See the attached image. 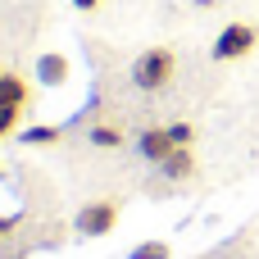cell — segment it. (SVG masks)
<instances>
[{"label":"cell","mask_w":259,"mask_h":259,"mask_svg":"<svg viewBox=\"0 0 259 259\" xmlns=\"http://www.w3.org/2000/svg\"><path fill=\"white\" fill-rule=\"evenodd\" d=\"M32 100V87L18 77V73H0V109L5 114H23Z\"/></svg>","instance_id":"cell-5"},{"label":"cell","mask_w":259,"mask_h":259,"mask_svg":"<svg viewBox=\"0 0 259 259\" xmlns=\"http://www.w3.org/2000/svg\"><path fill=\"white\" fill-rule=\"evenodd\" d=\"M77 237H109L118 228V200H87L73 219Z\"/></svg>","instance_id":"cell-2"},{"label":"cell","mask_w":259,"mask_h":259,"mask_svg":"<svg viewBox=\"0 0 259 259\" xmlns=\"http://www.w3.org/2000/svg\"><path fill=\"white\" fill-rule=\"evenodd\" d=\"M68 5H73V9H82V14H91V9H100L105 0H68Z\"/></svg>","instance_id":"cell-13"},{"label":"cell","mask_w":259,"mask_h":259,"mask_svg":"<svg viewBox=\"0 0 259 259\" xmlns=\"http://www.w3.org/2000/svg\"><path fill=\"white\" fill-rule=\"evenodd\" d=\"M0 73H5V68H0Z\"/></svg>","instance_id":"cell-16"},{"label":"cell","mask_w":259,"mask_h":259,"mask_svg":"<svg viewBox=\"0 0 259 259\" xmlns=\"http://www.w3.org/2000/svg\"><path fill=\"white\" fill-rule=\"evenodd\" d=\"M14 223H18V219H9V214H0V237H5V232H14Z\"/></svg>","instance_id":"cell-14"},{"label":"cell","mask_w":259,"mask_h":259,"mask_svg":"<svg viewBox=\"0 0 259 259\" xmlns=\"http://www.w3.org/2000/svg\"><path fill=\"white\" fill-rule=\"evenodd\" d=\"M32 77H36L41 87H64V82H68V59H64L59 50H46V55L36 59Z\"/></svg>","instance_id":"cell-6"},{"label":"cell","mask_w":259,"mask_h":259,"mask_svg":"<svg viewBox=\"0 0 259 259\" xmlns=\"http://www.w3.org/2000/svg\"><path fill=\"white\" fill-rule=\"evenodd\" d=\"M255 46H259V32L250 27V23H228V27L214 36V59H219V64H228V59H246Z\"/></svg>","instance_id":"cell-3"},{"label":"cell","mask_w":259,"mask_h":259,"mask_svg":"<svg viewBox=\"0 0 259 259\" xmlns=\"http://www.w3.org/2000/svg\"><path fill=\"white\" fill-rule=\"evenodd\" d=\"M178 77V55L168 46H150L132 59V87L137 91H164Z\"/></svg>","instance_id":"cell-1"},{"label":"cell","mask_w":259,"mask_h":259,"mask_svg":"<svg viewBox=\"0 0 259 259\" xmlns=\"http://www.w3.org/2000/svg\"><path fill=\"white\" fill-rule=\"evenodd\" d=\"M59 127H50V123H36V127H23V146H59Z\"/></svg>","instance_id":"cell-9"},{"label":"cell","mask_w":259,"mask_h":259,"mask_svg":"<svg viewBox=\"0 0 259 259\" xmlns=\"http://www.w3.org/2000/svg\"><path fill=\"white\" fill-rule=\"evenodd\" d=\"M173 150H178V146H173L168 127H146V132H137V155H141V159H150L155 168H159Z\"/></svg>","instance_id":"cell-4"},{"label":"cell","mask_w":259,"mask_h":259,"mask_svg":"<svg viewBox=\"0 0 259 259\" xmlns=\"http://www.w3.org/2000/svg\"><path fill=\"white\" fill-rule=\"evenodd\" d=\"M87 141H91L96 150H118V146H123V132H118L114 123H91Z\"/></svg>","instance_id":"cell-8"},{"label":"cell","mask_w":259,"mask_h":259,"mask_svg":"<svg viewBox=\"0 0 259 259\" xmlns=\"http://www.w3.org/2000/svg\"><path fill=\"white\" fill-rule=\"evenodd\" d=\"M168 137H173V146H196V127L191 123H168Z\"/></svg>","instance_id":"cell-11"},{"label":"cell","mask_w":259,"mask_h":259,"mask_svg":"<svg viewBox=\"0 0 259 259\" xmlns=\"http://www.w3.org/2000/svg\"><path fill=\"white\" fill-rule=\"evenodd\" d=\"M159 173H164L168 182H187V178L196 173V155H191V146H178V150L159 164Z\"/></svg>","instance_id":"cell-7"},{"label":"cell","mask_w":259,"mask_h":259,"mask_svg":"<svg viewBox=\"0 0 259 259\" xmlns=\"http://www.w3.org/2000/svg\"><path fill=\"white\" fill-rule=\"evenodd\" d=\"M14 127H18V114H5V109H0V141L14 137Z\"/></svg>","instance_id":"cell-12"},{"label":"cell","mask_w":259,"mask_h":259,"mask_svg":"<svg viewBox=\"0 0 259 259\" xmlns=\"http://www.w3.org/2000/svg\"><path fill=\"white\" fill-rule=\"evenodd\" d=\"M0 173H5V164H0Z\"/></svg>","instance_id":"cell-15"},{"label":"cell","mask_w":259,"mask_h":259,"mask_svg":"<svg viewBox=\"0 0 259 259\" xmlns=\"http://www.w3.org/2000/svg\"><path fill=\"white\" fill-rule=\"evenodd\" d=\"M127 259H173V246L168 241H137L127 250Z\"/></svg>","instance_id":"cell-10"}]
</instances>
